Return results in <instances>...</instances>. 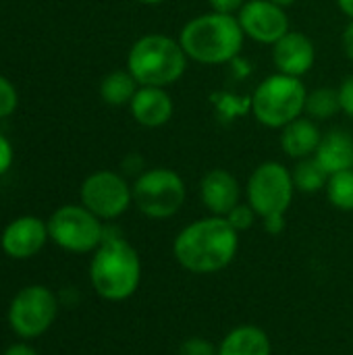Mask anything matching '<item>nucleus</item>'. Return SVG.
I'll return each instance as SVG.
<instances>
[{
	"mask_svg": "<svg viewBox=\"0 0 353 355\" xmlns=\"http://www.w3.org/2000/svg\"><path fill=\"white\" fill-rule=\"evenodd\" d=\"M239 252V233L225 216H204L185 225L175 241L177 264L191 275H216L233 264Z\"/></svg>",
	"mask_w": 353,
	"mask_h": 355,
	"instance_id": "obj_1",
	"label": "nucleus"
},
{
	"mask_svg": "<svg viewBox=\"0 0 353 355\" xmlns=\"http://www.w3.org/2000/svg\"><path fill=\"white\" fill-rule=\"evenodd\" d=\"M89 283L104 302H127L141 283V260L137 250L121 235L108 233L102 245L92 254Z\"/></svg>",
	"mask_w": 353,
	"mask_h": 355,
	"instance_id": "obj_2",
	"label": "nucleus"
},
{
	"mask_svg": "<svg viewBox=\"0 0 353 355\" xmlns=\"http://www.w3.org/2000/svg\"><path fill=\"white\" fill-rule=\"evenodd\" d=\"M177 40L189 60L214 67L237 58L243 48L246 33L237 21V15L210 10L189 19L181 27Z\"/></svg>",
	"mask_w": 353,
	"mask_h": 355,
	"instance_id": "obj_3",
	"label": "nucleus"
},
{
	"mask_svg": "<svg viewBox=\"0 0 353 355\" xmlns=\"http://www.w3.org/2000/svg\"><path fill=\"white\" fill-rule=\"evenodd\" d=\"M187 60L179 40L164 33H146L129 48L127 71L139 85L169 87L185 75Z\"/></svg>",
	"mask_w": 353,
	"mask_h": 355,
	"instance_id": "obj_4",
	"label": "nucleus"
},
{
	"mask_svg": "<svg viewBox=\"0 0 353 355\" xmlns=\"http://www.w3.org/2000/svg\"><path fill=\"white\" fill-rule=\"evenodd\" d=\"M308 89L300 77L273 73L264 77L252 96V112L256 121L268 129H283L306 112Z\"/></svg>",
	"mask_w": 353,
	"mask_h": 355,
	"instance_id": "obj_5",
	"label": "nucleus"
},
{
	"mask_svg": "<svg viewBox=\"0 0 353 355\" xmlns=\"http://www.w3.org/2000/svg\"><path fill=\"white\" fill-rule=\"evenodd\" d=\"M135 208L152 220H166L181 212L187 200L183 177L166 166L144 171L131 183Z\"/></svg>",
	"mask_w": 353,
	"mask_h": 355,
	"instance_id": "obj_6",
	"label": "nucleus"
},
{
	"mask_svg": "<svg viewBox=\"0 0 353 355\" xmlns=\"http://www.w3.org/2000/svg\"><path fill=\"white\" fill-rule=\"evenodd\" d=\"M46 223L50 241L69 254H94L106 237L104 220L83 204H64L56 208Z\"/></svg>",
	"mask_w": 353,
	"mask_h": 355,
	"instance_id": "obj_7",
	"label": "nucleus"
},
{
	"mask_svg": "<svg viewBox=\"0 0 353 355\" xmlns=\"http://www.w3.org/2000/svg\"><path fill=\"white\" fill-rule=\"evenodd\" d=\"M295 183L291 171L277 160L258 164L246 183V202L254 208L258 218L273 214H287L295 196Z\"/></svg>",
	"mask_w": 353,
	"mask_h": 355,
	"instance_id": "obj_8",
	"label": "nucleus"
},
{
	"mask_svg": "<svg viewBox=\"0 0 353 355\" xmlns=\"http://www.w3.org/2000/svg\"><path fill=\"white\" fill-rule=\"evenodd\" d=\"M56 316L58 297L46 285H27L19 289L6 312L10 331L23 341H31L48 333Z\"/></svg>",
	"mask_w": 353,
	"mask_h": 355,
	"instance_id": "obj_9",
	"label": "nucleus"
},
{
	"mask_svg": "<svg viewBox=\"0 0 353 355\" xmlns=\"http://www.w3.org/2000/svg\"><path fill=\"white\" fill-rule=\"evenodd\" d=\"M79 204L94 212L100 220H117L133 204V189L125 175L114 171H96L87 175L79 187Z\"/></svg>",
	"mask_w": 353,
	"mask_h": 355,
	"instance_id": "obj_10",
	"label": "nucleus"
},
{
	"mask_svg": "<svg viewBox=\"0 0 353 355\" xmlns=\"http://www.w3.org/2000/svg\"><path fill=\"white\" fill-rule=\"evenodd\" d=\"M237 21L246 37L266 46H275L291 31L287 8L270 0H248L237 12Z\"/></svg>",
	"mask_w": 353,
	"mask_h": 355,
	"instance_id": "obj_11",
	"label": "nucleus"
},
{
	"mask_svg": "<svg viewBox=\"0 0 353 355\" xmlns=\"http://www.w3.org/2000/svg\"><path fill=\"white\" fill-rule=\"evenodd\" d=\"M48 241H50L48 223L33 214L12 218L2 229L0 235V248L12 260H29L37 256Z\"/></svg>",
	"mask_w": 353,
	"mask_h": 355,
	"instance_id": "obj_12",
	"label": "nucleus"
},
{
	"mask_svg": "<svg viewBox=\"0 0 353 355\" xmlns=\"http://www.w3.org/2000/svg\"><path fill=\"white\" fill-rule=\"evenodd\" d=\"M273 62L279 73L302 79L316 62V46L306 33L289 31L273 46Z\"/></svg>",
	"mask_w": 353,
	"mask_h": 355,
	"instance_id": "obj_13",
	"label": "nucleus"
},
{
	"mask_svg": "<svg viewBox=\"0 0 353 355\" xmlns=\"http://www.w3.org/2000/svg\"><path fill=\"white\" fill-rule=\"evenodd\" d=\"M200 200L214 216H227L241 204V185L227 168H212L200 181Z\"/></svg>",
	"mask_w": 353,
	"mask_h": 355,
	"instance_id": "obj_14",
	"label": "nucleus"
},
{
	"mask_svg": "<svg viewBox=\"0 0 353 355\" xmlns=\"http://www.w3.org/2000/svg\"><path fill=\"white\" fill-rule=\"evenodd\" d=\"M129 110L137 125L148 129H158L173 119L175 104L166 87L139 85L133 100L129 102Z\"/></svg>",
	"mask_w": 353,
	"mask_h": 355,
	"instance_id": "obj_15",
	"label": "nucleus"
},
{
	"mask_svg": "<svg viewBox=\"0 0 353 355\" xmlns=\"http://www.w3.org/2000/svg\"><path fill=\"white\" fill-rule=\"evenodd\" d=\"M320 139H322V131L318 129L316 121L310 116H300L291 121L281 129V137H279L283 152L295 160L314 156Z\"/></svg>",
	"mask_w": 353,
	"mask_h": 355,
	"instance_id": "obj_16",
	"label": "nucleus"
},
{
	"mask_svg": "<svg viewBox=\"0 0 353 355\" xmlns=\"http://www.w3.org/2000/svg\"><path fill=\"white\" fill-rule=\"evenodd\" d=\"M314 158L327 175L350 171L353 168V137L343 129L325 133L314 152Z\"/></svg>",
	"mask_w": 353,
	"mask_h": 355,
	"instance_id": "obj_17",
	"label": "nucleus"
},
{
	"mask_svg": "<svg viewBox=\"0 0 353 355\" xmlns=\"http://www.w3.org/2000/svg\"><path fill=\"white\" fill-rule=\"evenodd\" d=\"M218 355H273V343L264 329L239 324L221 339Z\"/></svg>",
	"mask_w": 353,
	"mask_h": 355,
	"instance_id": "obj_18",
	"label": "nucleus"
},
{
	"mask_svg": "<svg viewBox=\"0 0 353 355\" xmlns=\"http://www.w3.org/2000/svg\"><path fill=\"white\" fill-rule=\"evenodd\" d=\"M137 89L139 83L127 69L112 71L100 81V98L108 106H129Z\"/></svg>",
	"mask_w": 353,
	"mask_h": 355,
	"instance_id": "obj_19",
	"label": "nucleus"
},
{
	"mask_svg": "<svg viewBox=\"0 0 353 355\" xmlns=\"http://www.w3.org/2000/svg\"><path fill=\"white\" fill-rule=\"evenodd\" d=\"M291 175H293L295 189L302 191V193H316V191L325 189L327 187V181H329V175L316 162L314 156L298 160V164L291 171Z\"/></svg>",
	"mask_w": 353,
	"mask_h": 355,
	"instance_id": "obj_20",
	"label": "nucleus"
},
{
	"mask_svg": "<svg viewBox=\"0 0 353 355\" xmlns=\"http://www.w3.org/2000/svg\"><path fill=\"white\" fill-rule=\"evenodd\" d=\"M325 193L333 208L341 212H353V168L329 175Z\"/></svg>",
	"mask_w": 353,
	"mask_h": 355,
	"instance_id": "obj_21",
	"label": "nucleus"
},
{
	"mask_svg": "<svg viewBox=\"0 0 353 355\" xmlns=\"http://www.w3.org/2000/svg\"><path fill=\"white\" fill-rule=\"evenodd\" d=\"M341 110L339 104V92L331 87H318L314 92H308L306 100V112L314 121H327L335 116Z\"/></svg>",
	"mask_w": 353,
	"mask_h": 355,
	"instance_id": "obj_22",
	"label": "nucleus"
},
{
	"mask_svg": "<svg viewBox=\"0 0 353 355\" xmlns=\"http://www.w3.org/2000/svg\"><path fill=\"white\" fill-rule=\"evenodd\" d=\"M225 218L229 220V225H231L237 233H243V231H248V229L254 227L258 214L254 212V208H252L248 202H246V204L241 202V204H237Z\"/></svg>",
	"mask_w": 353,
	"mask_h": 355,
	"instance_id": "obj_23",
	"label": "nucleus"
},
{
	"mask_svg": "<svg viewBox=\"0 0 353 355\" xmlns=\"http://www.w3.org/2000/svg\"><path fill=\"white\" fill-rule=\"evenodd\" d=\"M19 106V94L17 87L10 83V79H6L4 75H0V121L10 116Z\"/></svg>",
	"mask_w": 353,
	"mask_h": 355,
	"instance_id": "obj_24",
	"label": "nucleus"
},
{
	"mask_svg": "<svg viewBox=\"0 0 353 355\" xmlns=\"http://www.w3.org/2000/svg\"><path fill=\"white\" fill-rule=\"evenodd\" d=\"M179 355H218V345L204 337H189L179 345Z\"/></svg>",
	"mask_w": 353,
	"mask_h": 355,
	"instance_id": "obj_25",
	"label": "nucleus"
},
{
	"mask_svg": "<svg viewBox=\"0 0 353 355\" xmlns=\"http://www.w3.org/2000/svg\"><path fill=\"white\" fill-rule=\"evenodd\" d=\"M339 104H341V112H345L347 116L353 119V75L345 77L343 83L339 85Z\"/></svg>",
	"mask_w": 353,
	"mask_h": 355,
	"instance_id": "obj_26",
	"label": "nucleus"
},
{
	"mask_svg": "<svg viewBox=\"0 0 353 355\" xmlns=\"http://www.w3.org/2000/svg\"><path fill=\"white\" fill-rule=\"evenodd\" d=\"M12 160H15L12 144H10V139L4 133H0V177H4L10 171Z\"/></svg>",
	"mask_w": 353,
	"mask_h": 355,
	"instance_id": "obj_27",
	"label": "nucleus"
},
{
	"mask_svg": "<svg viewBox=\"0 0 353 355\" xmlns=\"http://www.w3.org/2000/svg\"><path fill=\"white\" fill-rule=\"evenodd\" d=\"M246 2H248V0H208L210 10L225 12V15H237Z\"/></svg>",
	"mask_w": 353,
	"mask_h": 355,
	"instance_id": "obj_28",
	"label": "nucleus"
},
{
	"mask_svg": "<svg viewBox=\"0 0 353 355\" xmlns=\"http://www.w3.org/2000/svg\"><path fill=\"white\" fill-rule=\"evenodd\" d=\"M260 220H262V229L268 235H281L285 231V214H273V216H266Z\"/></svg>",
	"mask_w": 353,
	"mask_h": 355,
	"instance_id": "obj_29",
	"label": "nucleus"
},
{
	"mask_svg": "<svg viewBox=\"0 0 353 355\" xmlns=\"http://www.w3.org/2000/svg\"><path fill=\"white\" fill-rule=\"evenodd\" d=\"M341 42H343L345 56H347V58L353 62V21H350V23H347V27L343 29V37H341Z\"/></svg>",
	"mask_w": 353,
	"mask_h": 355,
	"instance_id": "obj_30",
	"label": "nucleus"
},
{
	"mask_svg": "<svg viewBox=\"0 0 353 355\" xmlns=\"http://www.w3.org/2000/svg\"><path fill=\"white\" fill-rule=\"evenodd\" d=\"M2 355H40L29 343H12L10 347L4 349Z\"/></svg>",
	"mask_w": 353,
	"mask_h": 355,
	"instance_id": "obj_31",
	"label": "nucleus"
},
{
	"mask_svg": "<svg viewBox=\"0 0 353 355\" xmlns=\"http://www.w3.org/2000/svg\"><path fill=\"white\" fill-rule=\"evenodd\" d=\"M337 6L345 17H350V21H353V0H337Z\"/></svg>",
	"mask_w": 353,
	"mask_h": 355,
	"instance_id": "obj_32",
	"label": "nucleus"
},
{
	"mask_svg": "<svg viewBox=\"0 0 353 355\" xmlns=\"http://www.w3.org/2000/svg\"><path fill=\"white\" fill-rule=\"evenodd\" d=\"M139 4H146V6H158V4H164L166 0H135Z\"/></svg>",
	"mask_w": 353,
	"mask_h": 355,
	"instance_id": "obj_33",
	"label": "nucleus"
},
{
	"mask_svg": "<svg viewBox=\"0 0 353 355\" xmlns=\"http://www.w3.org/2000/svg\"><path fill=\"white\" fill-rule=\"evenodd\" d=\"M270 2H275V4H281V6H285V8H289V6H293L298 0H270Z\"/></svg>",
	"mask_w": 353,
	"mask_h": 355,
	"instance_id": "obj_34",
	"label": "nucleus"
}]
</instances>
